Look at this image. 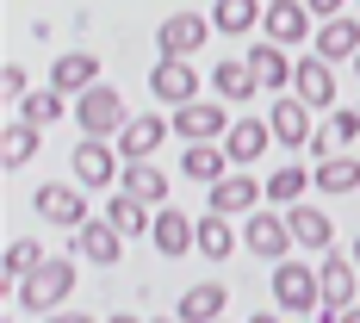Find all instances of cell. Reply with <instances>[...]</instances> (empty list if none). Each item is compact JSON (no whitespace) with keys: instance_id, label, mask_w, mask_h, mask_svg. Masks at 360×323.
Here are the masks:
<instances>
[{"instance_id":"cell-1","label":"cell","mask_w":360,"mask_h":323,"mask_svg":"<svg viewBox=\"0 0 360 323\" xmlns=\"http://www.w3.org/2000/svg\"><path fill=\"white\" fill-rule=\"evenodd\" d=\"M75 292V255H50V261H37L32 274L13 286V305L19 311H37V317H50V311H63Z\"/></svg>"},{"instance_id":"cell-2","label":"cell","mask_w":360,"mask_h":323,"mask_svg":"<svg viewBox=\"0 0 360 323\" xmlns=\"http://www.w3.org/2000/svg\"><path fill=\"white\" fill-rule=\"evenodd\" d=\"M69 118L81 125V137H106V144H118V131L131 125V112H124V94H118L112 81L87 87V94L75 100V112H69Z\"/></svg>"},{"instance_id":"cell-3","label":"cell","mask_w":360,"mask_h":323,"mask_svg":"<svg viewBox=\"0 0 360 323\" xmlns=\"http://www.w3.org/2000/svg\"><path fill=\"white\" fill-rule=\"evenodd\" d=\"M274 305L280 311H323V280H317V267L311 261H274Z\"/></svg>"},{"instance_id":"cell-4","label":"cell","mask_w":360,"mask_h":323,"mask_svg":"<svg viewBox=\"0 0 360 323\" xmlns=\"http://www.w3.org/2000/svg\"><path fill=\"white\" fill-rule=\"evenodd\" d=\"M32 212H44V224H56V230H81L87 217H100L87 205V186H75V180H44L32 193Z\"/></svg>"},{"instance_id":"cell-5","label":"cell","mask_w":360,"mask_h":323,"mask_svg":"<svg viewBox=\"0 0 360 323\" xmlns=\"http://www.w3.org/2000/svg\"><path fill=\"white\" fill-rule=\"evenodd\" d=\"M317 280H323V311H317V323H342V311L354 305V286H360L354 255L323 249V261H317Z\"/></svg>"},{"instance_id":"cell-6","label":"cell","mask_w":360,"mask_h":323,"mask_svg":"<svg viewBox=\"0 0 360 323\" xmlns=\"http://www.w3.org/2000/svg\"><path fill=\"white\" fill-rule=\"evenodd\" d=\"M212 13H168L162 19V32H155V50L162 56H174V63H193L199 50H205V37H212Z\"/></svg>"},{"instance_id":"cell-7","label":"cell","mask_w":360,"mask_h":323,"mask_svg":"<svg viewBox=\"0 0 360 323\" xmlns=\"http://www.w3.org/2000/svg\"><path fill=\"white\" fill-rule=\"evenodd\" d=\"M174 118V137L180 144H224L230 137V106H212V100H193V106H174L168 112Z\"/></svg>"},{"instance_id":"cell-8","label":"cell","mask_w":360,"mask_h":323,"mask_svg":"<svg viewBox=\"0 0 360 323\" xmlns=\"http://www.w3.org/2000/svg\"><path fill=\"white\" fill-rule=\"evenodd\" d=\"M69 162H75V186H94V193L124 175V156H118V144H106V137H81Z\"/></svg>"},{"instance_id":"cell-9","label":"cell","mask_w":360,"mask_h":323,"mask_svg":"<svg viewBox=\"0 0 360 323\" xmlns=\"http://www.w3.org/2000/svg\"><path fill=\"white\" fill-rule=\"evenodd\" d=\"M243 249L261 255V261H286V255L298 249L286 212H249V217H243Z\"/></svg>"},{"instance_id":"cell-10","label":"cell","mask_w":360,"mask_h":323,"mask_svg":"<svg viewBox=\"0 0 360 323\" xmlns=\"http://www.w3.org/2000/svg\"><path fill=\"white\" fill-rule=\"evenodd\" d=\"M168 137H174V118L168 112H131V125L118 131V156L124 162H149Z\"/></svg>"},{"instance_id":"cell-11","label":"cell","mask_w":360,"mask_h":323,"mask_svg":"<svg viewBox=\"0 0 360 323\" xmlns=\"http://www.w3.org/2000/svg\"><path fill=\"white\" fill-rule=\"evenodd\" d=\"M267 199V180H255L249 168H236V175H224L217 186H205V212H224V217H236V212H255Z\"/></svg>"},{"instance_id":"cell-12","label":"cell","mask_w":360,"mask_h":323,"mask_svg":"<svg viewBox=\"0 0 360 323\" xmlns=\"http://www.w3.org/2000/svg\"><path fill=\"white\" fill-rule=\"evenodd\" d=\"M261 32L274 37V44H304V37H317V13L304 6V0H267V19H261Z\"/></svg>"},{"instance_id":"cell-13","label":"cell","mask_w":360,"mask_h":323,"mask_svg":"<svg viewBox=\"0 0 360 323\" xmlns=\"http://www.w3.org/2000/svg\"><path fill=\"white\" fill-rule=\"evenodd\" d=\"M149 94H155L162 106H193V100H199V69H193V63H174V56H162V63L149 69Z\"/></svg>"},{"instance_id":"cell-14","label":"cell","mask_w":360,"mask_h":323,"mask_svg":"<svg viewBox=\"0 0 360 323\" xmlns=\"http://www.w3.org/2000/svg\"><path fill=\"white\" fill-rule=\"evenodd\" d=\"M149 243L168 255V261L193 255V243H199V217H193V212H174V205H155V230H149Z\"/></svg>"},{"instance_id":"cell-15","label":"cell","mask_w":360,"mask_h":323,"mask_svg":"<svg viewBox=\"0 0 360 323\" xmlns=\"http://www.w3.org/2000/svg\"><path fill=\"white\" fill-rule=\"evenodd\" d=\"M267 125H274V144H286V149H311V106L298 100V94H280L274 106H267Z\"/></svg>"},{"instance_id":"cell-16","label":"cell","mask_w":360,"mask_h":323,"mask_svg":"<svg viewBox=\"0 0 360 323\" xmlns=\"http://www.w3.org/2000/svg\"><path fill=\"white\" fill-rule=\"evenodd\" d=\"M249 56V69H255V81L267 87V94H292V75H298V63L286 56V44H274V37H261L255 50H243Z\"/></svg>"},{"instance_id":"cell-17","label":"cell","mask_w":360,"mask_h":323,"mask_svg":"<svg viewBox=\"0 0 360 323\" xmlns=\"http://www.w3.org/2000/svg\"><path fill=\"white\" fill-rule=\"evenodd\" d=\"M75 236V261H94V267H112L118 261V249H124V236L112 230V217L100 212V217H87L81 230H69Z\"/></svg>"},{"instance_id":"cell-18","label":"cell","mask_w":360,"mask_h":323,"mask_svg":"<svg viewBox=\"0 0 360 323\" xmlns=\"http://www.w3.org/2000/svg\"><path fill=\"white\" fill-rule=\"evenodd\" d=\"M311 56H323V63H354V56H360V19H354V13L323 19L317 37H311Z\"/></svg>"},{"instance_id":"cell-19","label":"cell","mask_w":360,"mask_h":323,"mask_svg":"<svg viewBox=\"0 0 360 323\" xmlns=\"http://www.w3.org/2000/svg\"><path fill=\"white\" fill-rule=\"evenodd\" d=\"M267 144H274V125H267V118H255V112H243V118L230 125V137H224V156H230L236 168H249V162L267 156Z\"/></svg>"},{"instance_id":"cell-20","label":"cell","mask_w":360,"mask_h":323,"mask_svg":"<svg viewBox=\"0 0 360 323\" xmlns=\"http://www.w3.org/2000/svg\"><path fill=\"white\" fill-rule=\"evenodd\" d=\"M292 94H298L311 112H329V106H335V63L304 56V63H298V75H292Z\"/></svg>"},{"instance_id":"cell-21","label":"cell","mask_w":360,"mask_h":323,"mask_svg":"<svg viewBox=\"0 0 360 323\" xmlns=\"http://www.w3.org/2000/svg\"><path fill=\"white\" fill-rule=\"evenodd\" d=\"M224 305H230V286H224V280H199V286L180 292L174 317L180 323H224Z\"/></svg>"},{"instance_id":"cell-22","label":"cell","mask_w":360,"mask_h":323,"mask_svg":"<svg viewBox=\"0 0 360 323\" xmlns=\"http://www.w3.org/2000/svg\"><path fill=\"white\" fill-rule=\"evenodd\" d=\"M50 87H56V94H69V100H81L87 87H100V56H87V50L56 56V63H50Z\"/></svg>"},{"instance_id":"cell-23","label":"cell","mask_w":360,"mask_h":323,"mask_svg":"<svg viewBox=\"0 0 360 323\" xmlns=\"http://www.w3.org/2000/svg\"><path fill=\"white\" fill-rule=\"evenodd\" d=\"M180 175L199 180V186H217L224 175H236V162L224 156V144H186L180 149Z\"/></svg>"},{"instance_id":"cell-24","label":"cell","mask_w":360,"mask_h":323,"mask_svg":"<svg viewBox=\"0 0 360 323\" xmlns=\"http://www.w3.org/2000/svg\"><path fill=\"white\" fill-rule=\"evenodd\" d=\"M212 87H217V100H224V106H249L255 94H261V81H255L249 56H236V63H217V69H212Z\"/></svg>"},{"instance_id":"cell-25","label":"cell","mask_w":360,"mask_h":323,"mask_svg":"<svg viewBox=\"0 0 360 323\" xmlns=\"http://www.w3.org/2000/svg\"><path fill=\"white\" fill-rule=\"evenodd\" d=\"M63 112H75V100H69V94H56V87L44 81V87H32V94L13 106V118H25V125H37V131H50Z\"/></svg>"},{"instance_id":"cell-26","label":"cell","mask_w":360,"mask_h":323,"mask_svg":"<svg viewBox=\"0 0 360 323\" xmlns=\"http://www.w3.org/2000/svg\"><path fill=\"white\" fill-rule=\"evenodd\" d=\"M118 186H124L131 199H143L149 212H155V205H168V175H162L155 162H124V175H118Z\"/></svg>"},{"instance_id":"cell-27","label":"cell","mask_w":360,"mask_h":323,"mask_svg":"<svg viewBox=\"0 0 360 323\" xmlns=\"http://www.w3.org/2000/svg\"><path fill=\"white\" fill-rule=\"evenodd\" d=\"M37 149H44V131L25 125V118H6V131H0V168H25Z\"/></svg>"},{"instance_id":"cell-28","label":"cell","mask_w":360,"mask_h":323,"mask_svg":"<svg viewBox=\"0 0 360 323\" xmlns=\"http://www.w3.org/2000/svg\"><path fill=\"white\" fill-rule=\"evenodd\" d=\"M304 186H317V175L298 168V162H280V168L267 175V199H274L280 212H292V205H304Z\"/></svg>"},{"instance_id":"cell-29","label":"cell","mask_w":360,"mask_h":323,"mask_svg":"<svg viewBox=\"0 0 360 323\" xmlns=\"http://www.w3.org/2000/svg\"><path fill=\"white\" fill-rule=\"evenodd\" d=\"M261 19H267V6H261V0H212V25H217L224 37L255 32Z\"/></svg>"},{"instance_id":"cell-30","label":"cell","mask_w":360,"mask_h":323,"mask_svg":"<svg viewBox=\"0 0 360 323\" xmlns=\"http://www.w3.org/2000/svg\"><path fill=\"white\" fill-rule=\"evenodd\" d=\"M193 249L205 255V261H230V255H236L230 217H224V212H199V243H193Z\"/></svg>"},{"instance_id":"cell-31","label":"cell","mask_w":360,"mask_h":323,"mask_svg":"<svg viewBox=\"0 0 360 323\" xmlns=\"http://www.w3.org/2000/svg\"><path fill=\"white\" fill-rule=\"evenodd\" d=\"M106 217H112V230H118V236H143V230H155V212H143V199H131L124 186L106 199Z\"/></svg>"},{"instance_id":"cell-32","label":"cell","mask_w":360,"mask_h":323,"mask_svg":"<svg viewBox=\"0 0 360 323\" xmlns=\"http://www.w3.org/2000/svg\"><path fill=\"white\" fill-rule=\"evenodd\" d=\"M286 224H292V243H298V249H317V255L329 249V212H317V205H292Z\"/></svg>"},{"instance_id":"cell-33","label":"cell","mask_w":360,"mask_h":323,"mask_svg":"<svg viewBox=\"0 0 360 323\" xmlns=\"http://www.w3.org/2000/svg\"><path fill=\"white\" fill-rule=\"evenodd\" d=\"M311 175H317V186L335 193V199H342V193H360V162H348V149H342V156H329V162H317Z\"/></svg>"},{"instance_id":"cell-34","label":"cell","mask_w":360,"mask_h":323,"mask_svg":"<svg viewBox=\"0 0 360 323\" xmlns=\"http://www.w3.org/2000/svg\"><path fill=\"white\" fill-rule=\"evenodd\" d=\"M37 261H50V255H44V243H37V236H13V243H6V261H0V267H6V286H19Z\"/></svg>"},{"instance_id":"cell-35","label":"cell","mask_w":360,"mask_h":323,"mask_svg":"<svg viewBox=\"0 0 360 323\" xmlns=\"http://www.w3.org/2000/svg\"><path fill=\"white\" fill-rule=\"evenodd\" d=\"M329 131H335V144L348 149L360 137V106H342V112H329Z\"/></svg>"},{"instance_id":"cell-36","label":"cell","mask_w":360,"mask_h":323,"mask_svg":"<svg viewBox=\"0 0 360 323\" xmlns=\"http://www.w3.org/2000/svg\"><path fill=\"white\" fill-rule=\"evenodd\" d=\"M0 87H6V106H19V100L32 94V81H25V69H19V63H6V69H0Z\"/></svg>"},{"instance_id":"cell-37","label":"cell","mask_w":360,"mask_h":323,"mask_svg":"<svg viewBox=\"0 0 360 323\" xmlns=\"http://www.w3.org/2000/svg\"><path fill=\"white\" fill-rule=\"evenodd\" d=\"M335 149H342V144H335V131H329V125H323V131H317V137H311V156H317V162H329V156H335Z\"/></svg>"},{"instance_id":"cell-38","label":"cell","mask_w":360,"mask_h":323,"mask_svg":"<svg viewBox=\"0 0 360 323\" xmlns=\"http://www.w3.org/2000/svg\"><path fill=\"white\" fill-rule=\"evenodd\" d=\"M304 6H311L317 19H342V6H348V0H304Z\"/></svg>"},{"instance_id":"cell-39","label":"cell","mask_w":360,"mask_h":323,"mask_svg":"<svg viewBox=\"0 0 360 323\" xmlns=\"http://www.w3.org/2000/svg\"><path fill=\"white\" fill-rule=\"evenodd\" d=\"M44 323H94V311H50Z\"/></svg>"},{"instance_id":"cell-40","label":"cell","mask_w":360,"mask_h":323,"mask_svg":"<svg viewBox=\"0 0 360 323\" xmlns=\"http://www.w3.org/2000/svg\"><path fill=\"white\" fill-rule=\"evenodd\" d=\"M249 323H280V311H255V317Z\"/></svg>"},{"instance_id":"cell-41","label":"cell","mask_w":360,"mask_h":323,"mask_svg":"<svg viewBox=\"0 0 360 323\" xmlns=\"http://www.w3.org/2000/svg\"><path fill=\"white\" fill-rule=\"evenodd\" d=\"M106 323H143V317H131V311H112V317Z\"/></svg>"},{"instance_id":"cell-42","label":"cell","mask_w":360,"mask_h":323,"mask_svg":"<svg viewBox=\"0 0 360 323\" xmlns=\"http://www.w3.org/2000/svg\"><path fill=\"white\" fill-rule=\"evenodd\" d=\"M342 323H360V305H348V311H342Z\"/></svg>"},{"instance_id":"cell-43","label":"cell","mask_w":360,"mask_h":323,"mask_svg":"<svg viewBox=\"0 0 360 323\" xmlns=\"http://www.w3.org/2000/svg\"><path fill=\"white\" fill-rule=\"evenodd\" d=\"M348 255H354V267H360V236H354V243H348Z\"/></svg>"},{"instance_id":"cell-44","label":"cell","mask_w":360,"mask_h":323,"mask_svg":"<svg viewBox=\"0 0 360 323\" xmlns=\"http://www.w3.org/2000/svg\"><path fill=\"white\" fill-rule=\"evenodd\" d=\"M149 323H180V317H149Z\"/></svg>"},{"instance_id":"cell-45","label":"cell","mask_w":360,"mask_h":323,"mask_svg":"<svg viewBox=\"0 0 360 323\" xmlns=\"http://www.w3.org/2000/svg\"><path fill=\"white\" fill-rule=\"evenodd\" d=\"M348 69H354V75H360V56H354V63H348Z\"/></svg>"},{"instance_id":"cell-46","label":"cell","mask_w":360,"mask_h":323,"mask_svg":"<svg viewBox=\"0 0 360 323\" xmlns=\"http://www.w3.org/2000/svg\"><path fill=\"white\" fill-rule=\"evenodd\" d=\"M354 6H360V0H354Z\"/></svg>"}]
</instances>
